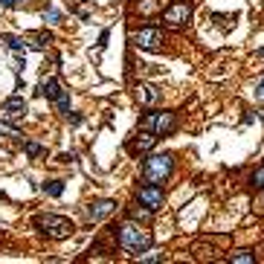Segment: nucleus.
<instances>
[{
  "mask_svg": "<svg viewBox=\"0 0 264 264\" xmlns=\"http://www.w3.org/2000/svg\"><path fill=\"white\" fill-rule=\"evenodd\" d=\"M113 235H116V244L119 250H125V253H131L134 258H137L139 253H146L148 247L154 244V238H151V232L148 229H142L137 224V221L128 218L125 224H119L116 229H113Z\"/></svg>",
  "mask_w": 264,
  "mask_h": 264,
  "instance_id": "nucleus-1",
  "label": "nucleus"
},
{
  "mask_svg": "<svg viewBox=\"0 0 264 264\" xmlns=\"http://www.w3.org/2000/svg\"><path fill=\"white\" fill-rule=\"evenodd\" d=\"M32 227L41 232V235L53 238V241H64V238H70L76 232V224L70 218H64V215H55V212H41L32 218Z\"/></svg>",
  "mask_w": 264,
  "mask_h": 264,
  "instance_id": "nucleus-2",
  "label": "nucleus"
},
{
  "mask_svg": "<svg viewBox=\"0 0 264 264\" xmlns=\"http://www.w3.org/2000/svg\"><path fill=\"white\" fill-rule=\"evenodd\" d=\"M174 172V157L172 154H148L142 163V180L146 183H165Z\"/></svg>",
  "mask_w": 264,
  "mask_h": 264,
  "instance_id": "nucleus-3",
  "label": "nucleus"
},
{
  "mask_svg": "<svg viewBox=\"0 0 264 264\" xmlns=\"http://www.w3.org/2000/svg\"><path fill=\"white\" fill-rule=\"evenodd\" d=\"M139 128L142 131H154L157 137H169L177 128V116L169 113V110H148L146 116L139 119Z\"/></svg>",
  "mask_w": 264,
  "mask_h": 264,
  "instance_id": "nucleus-4",
  "label": "nucleus"
},
{
  "mask_svg": "<svg viewBox=\"0 0 264 264\" xmlns=\"http://www.w3.org/2000/svg\"><path fill=\"white\" fill-rule=\"evenodd\" d=\"M131 44L137 50H146V53H157L165 44V35L160 27H142L139 32H131Z\"/></svg>",
  "mask_w": 264,
  "mask_h": 264,
  "instance_id": "nucleus-5",
  "label": "nucleus"
},
{
  "mask_svg": "<svg viewBox=\"0 0 264 264\" xmlns=\"http://www.w3.org/2000/svg\"><path fill=\"white\" fill-rule=\"evenodd\" d=\"M137 203H142V206H148L151 212H157V209H163L165 195L157 183H142V186H137Z\"/></svg>",
  "mask_w": 264,
  "mask_h": 264,
  "instance_id": "nucleus-6",
  "label": "nucleus"
},
{
  "mask_svg": "<svg viewBox=\"0 0 264 264\" xmlns=\"http://www.w3.org/2000/svg\"><path fill=\"white\" fill-rule=\"evenodd\" d=\"M163 20L169 27H186L191 20V3L189 0H174L172 6L163 12Z\"/></svg>",
  "mask_w": 264,
  "mask_h": 264,
  "instance_id": "nucleus-7",
  "label": "nucleus"
},
{
  "mask_svg": "<svg viewBox=\"0 0 264 264\" xmlns=\"http://www.w3.org/2000/svg\"><path fill=\"white\" fill-rule=\"evenodd\" d=\"M119 203L113 201V198H102V201H90L87 203V218L93 221V224H99V221H108L113 212H116Z\"/></svg>",
  "mask_w": 264,
  "mask_h": 264,
  "instance_id": "nucleus-8",
  "label": "nucleus"
},
{
  "mask_svg": "<svg viewBox=\"0 0 264 264\" xmlns=\"http://www.w3.org/2000/svg\"><path fill=\"white\" fill-rule=\"evenodd\" d=\"M157 139L160 137H157L154 131H142V128H139V134L128 142V151H131V154H148V151L157 146Z\"/></svg>",
  "mask_w": 264,
  "mask_h": 264,
  "instance_id": "nucleus-9",
  "label": "nucleus"
},
{
  "mask_svg": "<svg viewBox=\"0 0 264 264\" xmlns=\"http://www.w3.org/2000/svg\"><path fill=\"white\" fill-rule=\"evenodd\" d=\"M27 110H29V105H27V99L23 96H9V99L3 102V113L6 116H12V119H20V116H27Z\"/></svg>",
  "mask_w": 264,
  "mask_h": 264,
  "instance_id": "nucleus-10",
  "label": "nucleus"
},
{
  "mask_svg": "<svg viewBox=\"0 0 264 264\" xmlns=\"http://www.w3.org/2000/svg\"><path fill=\"white\" fill-rule=\"evenodd\" d=\"M35 93H38V96H46V102H55L64 93V87H61V82H58V79H53V76H50V79H41V84H38Z\"/></svg>",
  "mask_w": 264,
  "mask_h": 264,
  "instance_id": "nucleus-11",
  "label": "nucleus"
},
{
  "mask_svg": "<svg viewBox=\"0 0 264 264\" xmlns=\"http://www.w3.org/2000/svg\"><path fill=\"white\" fill-rule=\"evenodd\" d=\"M137 102L146 105V108H151V105L160 102V90H157L154 84H137Z\"/></svg>",
  "mask_w": 264,
  "mask_h": 264,
  "instance_id": "nucleus-12",
  "label": "nucleus"
},
{
  "mask_svg": "<svg viewBox=\"0 0 264 264\" xmlns=\"http://www.w3.org/2000/svg\"><path fill=\"white\" fill-rule=\"evenodd\" d=\"M0 41L9 46L12 53H23V55H27V50H29V41H27V38H20V35H0Z\"/></svg>",
  "mask_w": 264,
  "mask_h": 264,
  "instance_id": "nucleus-13",
  "label": "nucleus"
},
{
  "mask_svg": "<svg viewBox=\"0 0 264 264\" xmlns=\"http://www.w3.org/2000/svg\"><path fill=\"white\" fill-rule=\"evenodd\" d=\"M128 218L137 221V224H146V221L151 218V209H148V206H142V203H139V206H128Z\"/></svg>",
  "mask_w": 264,
  "mask_h": 264,
  "instance_id": "nucleus-14",
  "label": "nucleus"
},
{
  "mask_svg": "<svg viewBox=\"0 0 264 264\" xmlns=\"http://www.w3.org/2000/svg\"><path fill=\"white\" fill-rule=\"evenodd\" d=\"M41 189H44V195H50V198H61L64 195V180H46Z\"/></svg>",
  "mask_w": 264,
  "mask_h": 264,
  "instance_id": "nucleus-15",
  "label": "nucleus"
},
{
  "mask_svg": "<svg viewBox=\"0 0 264 264\" xmlns=\"http://www.w3.org/2000/svg\"><path fill=\"white\" fill-rule=\"evenodd\" d=\"M23 154L32 157V160H35V157H44L46 154V146H41V142H32V139H29V142H23Z\"/></svg>",
  "mask_w": 264,
  "mask_h": 264,
  "instance_id": "nucleus-16",
  "label": "nucleus"
},
{
  "mask_svg": "<svg viewBox=\"0 0 264 264\" xmlns=\"http://www.w3.org/2000/svg\"><path fill=\"white\" fill-rule=\"evenodd\" d=\"M32 41H35V44H29V46H35V50H46L55 38H53V32H38V35H32Z\"/></svg>",
  "mask_w": 264,
  "mask_h": 264,
  "instance_id": "nucleus-17",
  "label": "nucleus"
},
{
  "mask_svg": "<svg viewBox=\"0 0 264 264\" xmlns=\"http://www.w3.org/2000/svg\"><path fill=\"white\" fill-rule=\"evenodd\" d=\"M137 258H139L142 264H154V261H163V253H160V250H151V247H148L146 253H139Z\"/></svg>",
  "mask_w": 264,
  "mask_h": 264,
  "instance_id": "nucleus-18",
  "label": "nucleus"
},
{
  "mask_svg": "<svg viewBox=\"0 0 264 264\" xmlns=\"http://www.w3.org/2000/svg\"><path fill=\"white\" fill-rule=\"evenodd\" d=\"M61 18H64V15L58 9H44V20H46V23H61Z\"/></svg>",
  "mask_w": 264,
  "mask_h": 264,
  "instance_id": "nucleus-19",
  "label": "nucleus"
},
{
  "mask_svg": "<svg viewBox=\"0 0 264 264\" xmlns=\"http://www.w3.org/2000/svg\"><path fill=\"white\" fill-rule=\"evenodd\" d=\"M250 183H253L255 189H261V186H264V165H258V169H255V172H253V177H250Z\"/></svg>",
  "mask_w": 264,
  "mask_h": 264,
  "instance_id": "nucleus-20",
  "label": "nucleus"
},
{
  "mask_svg": "<svg viewBox=\"0 0 264 264\" xmlns=\"http://www.w3.org/2000/svg\"><path fill=\"white\" fill-rule=\"evenodd\" d=\"M229 261H235V264H253L255 255H250V253H232V258H229Z\"/></svg>",
  "mask_w": 264,
  "mask_h": 264,
  "instance_id": "nucleus-21",
  "label": "nucleus"
},
{
  "mask_svg": "<svg viewBox=\"0 0 264 264\" xmlns=\"http://www.w3.org/2000/svg\"><path fill=\"white\" fill-rule=\"evenodd\" d=\"M23 3H27V0H0V6H6V9H18Z\"/></svg>",
  "mask_w": 264,
  "mask_h": 264,
  "instance_id": "nucleus-22",
  "label": "nucleus"
},
{
  "mask_svg": "<svg viewBox=\"0 0 264 264\" xmlns=\"http://www.w3.org/2000/svg\"><path fill=\"white\" fill-rule=\"evenodd\" d=\"M255 99H258V102H264V76L258 79V84H255Z\"/></svg>",
  "mask_w": 264,
  "mask_h": 264,
  "instance_id": "nucleus-23",
  "label": "nucleus"
},
{
  "mask_svg": "<svg viewBox=\"0 0 264 264\" xmlns=\"http://www.w3.org/2000/svg\"><path fill=\"white\" fill-rule=\"evenodd\" d=\"M108 38H110V32L105 29V32L99 35V44H96V46H99V50H105V46H108Z\"/></svg>",
  "mask_w": 264,
  "mask_h": 264,
  "instance_id": "nucleus-24",
  "label": "nucleus"
},
{
  "mask_svg": "<svg viewBox=\"0 0 264 264\" xmlns=\"http://www.w3.org/2000/svg\"><path fill=\"white\" fill-rule=\"evenodd\" d=\"M15 90H18V93H23V90H27V84H23V79H20V73H18V79H15Z\"/></svg>",
  "mask_w": 264,
  "mask_h": 264,
  "instance_id": "nucleus-25",
  "label": "nucleus"
},
{
  "mask_svg": "<svg viewBox=\"0 0 264 264\" xmlns=\"http://www.w3.org/2000/svg\"><path fill=\"white\" fill-rule=\"evenodd\" d=\"M70 122H73V125H82L84 116H82V113H73V116H70Z\"/></svg>",
  "mask_w": 264,
  "mask_h": 264,
  "instance_id": "nucleus-26",
  "label": "nucleus"
},
{
  "mask_svg": "<svg viewBox=\"0 0 264 264\" xmlns=\"http://www.w3.org/2000/svg\"><path fill=\"white\" fill-rule=\"evenodd\" d=\"M58 160H61V163H73V160H76V154H61Z\"/></svg>",
  "mask_w": 264,
  "mask_h": 264,
  "instance_id": "nucleus-27",
  "label": "nucleus"
},
{
  "mask_svg": "<svg viewBox=\"0 0 264 264\" xmlns=\"http://www.w3.org/2000/svg\"><path fill=\"white\" fill-rule=\"evenodd\" d=\"M258 58H264V46H261V50H258Z\"/></svg>",
  "mask_w": 264,
  "mask_h": 264,
  "instance_id": "nucleus-28",
  "label": "nucleus"
}]
</instances>
